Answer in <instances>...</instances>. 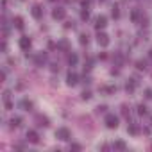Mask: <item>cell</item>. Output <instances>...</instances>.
I'll return each instance as SVG.
<instances>
[{
    "instance_id": "1",
    "label": "cell",
    "mask_w": 152,
    "mask_h": 152,
    "mask_svg": "<svg viewBox=\"0 0 152 152\" xmlns=\"http://www.w3.org/2000/svg\"><path fill=\"white\" fill-rule=\"evenodd\" d=\"M104 124H106L109 129H116V127H118V116L113 115V113H107L106 118H104Z\"/></svg>"
},
{
    "instance_id": "2",
    "label": "cell",
    "mask_w": 152,
    "mask_h": 152,
    "mask_svg": "<svg viewBox=\"0 0 152 152\" xmlns=\"http://www.w3.org/2000/svg\"><path fill=\"white\" fill-rule=\"evenodd\" d=\"M56 138H59L61 141H68V140L72 138V132H70V129H66V127H59V129L56 131Z\"/></svg>"
},
{
    "instance_id": "3",
    "label": "cell",
    "mask_w": 152,
    "mask_h": 152,
    "mask_svg": "<svg viewBox=\"0 0 152 152\" xmlns=\"http://www.w3.org/2000/svg\"><path fill=\"white\" fill-rule=\"evenodd\" d=\"M79 83V75L75 73V72H68V75H66V84L68 86H75Z\"/></svg>"
},
{
    "instance_id": "4",
    "label": "cell",
    "mask_w": 152,
    "mask_h": 152,
    "mask_svg": "<svg viewBox=\"0 0 152 152\" xmlns=\"http://www.w3.org/2000/svg\"><path fill=\"white\" fill-rule=\"evenodd\" d=\"M106 25H107V18H106L104 15H100V16H97V18H95V29H97V31L104 29Z\"/></svg>"
},
{
    "instance_id": "5",
    "label": "cell",
    "mask_w": 152,
    "mask_h": 152,
    "mask_svg": "<svg viewBox=\"0 0 152 152\" xmlns=\"http://www.w3.org/2000/svg\"><path fill=\"white\" fill-rule=\"evenodd\" d=\"M97 43H99L100 47H107V45H109V36L104 34V32H99V34H97Z\"/></svg>"
},
{
    "instance_id": "6",
    "label": "cell",
    "mask_w": 152,
    "mask_h": 152,
    "mask_svg": "<svg viewBox=\"0 0 152 152\" xmlns=\"http://www.w3.org/2000/svg\"><path fill=\"white\" fill-rule=\"evenodd\" d=\"M18 43H20V48H22V50H29V48H31V45H32V41H31V38H29V36H22Z\"/></svg>"
},
{
    "instance_id": "7",
    "label": "cell",
    "mask_w": 152,
    "mask_h": 152,
    "mask_svg": "<svg viewBox=\"0 0 152 152\" xmlns=\"http://www.w3.org/2000/svg\"><path fill=\"white\" fill-rule=\"evenodd\" d=\"M31 13H32V16H34L36 20H39V18L43 16V7H41L39 4H34L32 9H31Z\"/></svg>"
},
{
    "instance_id": "8",
    "label": "cell",
    "mask_w": 152,
    "mask_h": 152,
    "mask_svg": "<svg viewBox=\"0 0 152 152\" xmlns=\"http://www.w3.org/2000/svg\"><path fill=\"white\" fill-rule=\"evenodd\" d=\"M64 16H66V11H64L63 7H56V9L52 11V18H54V20H63Z\"/></svg>"
},
{
    "instance_id": "9",
    "label": "cell",
    "mask_w": 152,
    "mask_h": 152,
    "mask_svg": "<svg viewBox=\"0 0 152 152\" xmlns=\"http://www.w3.org/2000/svg\"><path fill=\"white\" fill-rule=\"evenodd\" d=\"M22 124H23V118L22 116H13L9 120V127L11 129H18V127H22Z\"/></svg>"
},
{
    "instance_id": "10",
    "label": "cell",
    "mask_w": 152,
    "mask_h": 152,
    "mask_svg": "<svg viewBox=\"0 0 152 152\" xmlns=\"http://www.w3.org/2000/svg\"><path fill=\"white\" fill-rule=\"evenodd\" d=\"M27 141L29 143H39V134L36 131H27Z\"/></svg>"
},
{
    "instance_id": "11",
    "label": "cell",
    "mask_w": 152,
    "mask_h": 152,
    "mask_svg": "<svg viewBox=\"0 0 152 152\" xmlns=\"http://www.w3.org/2000/svg\"><path fill=\"white\" fill-rule=\"evenodd\" d=\"M34 63H36V66H43V64L47 63V54H45V52H39V54L34 57Z\"/></svg>"
},
{
    "instance_id": "12",
    "label": "cell",
    "mask_w": 152,
    "mask_h": 152,
    "mask_svg": "<svg viewBox=\"0 0 152 152\" xmlns=\"http://www.w3.org/2000/svg\"><path fill=\"white\" fill-rule=\"evenodd\" d=\"M143 18V13L141 11H138V9H134L132 13H131V20L134 22V23H140V20Z\"/></svg>"
},
{
    "instance_id": "13",
    "label": "cell",
    "mask_w": 152,
    "mask_h": 152,
    "mask_svg": "<svg viewBox=\"0 0 152 152\" xmlns=\"http://www.w3.org/2000/svg\"><path fill=\"white\" fill-rule=\"evenodd\" d=\"M136 83H138L136 79L127 81V83H125V91H127V93H132V91H134V88H136Z\"/></svg>"
},
{
    "instance_id": "14",
    "label": "cell",
    "mask_w": 152,
    "mask_h": 152,
    "mask_svg": "<svg viewBox=\"0 0 152 152\" xmlns=\"http://www.w3.org/2000/svg\"><path fill=\"white\" fill-rule=\"evenodd\" d=\"M20 107H22L23 111H31V109H32V102L27 100V99H23V100H20Z\"/></svg>"
},
{
    "instance_id": "15",
    "label": "cell",
    "mask_w": 152,
    "mask_h": 152,
    "mask_svg": "<svg viewBox=\"0 0 152 152\" xmlns=\"http://www.w3.org/2000/svg\"><path fill=\"white\" fill-rule=\"evenodd\" d=\"M36 122H38V125H39V127H48V118H47V116L38 115V116H36Z\"/></svg>"
},
{
    "instance_id": "16",
    "label": "cell",
    "mask_w": 152,
    "mask_h": 152,
    "mask_svg": "<svg viewBox=\"0 0 152 152\" xmlns=\"http://www.w3.org/2000/svg\"><path fill=\"white\" fill-rule=\"evenodd\" d=\"M13 25L22 31V29H23V18H22V16H15V18H13Z\"/></svg>"
},
{
    "instance_id": "17",
    "label": "cell",
    "mask_w": 152,
    "mask_h": 152,
    "mask_svg": "<svg viewBox=\"0 0 152 152\" xmlns=\"http://www.w3.org/2000/svg\"><path fill=\"white\" fill-rule=\"evenodd\" d=\"M127 131H129V134H138V132H140V127H138L136 124H129Z\"/></svg>"
},
{
    "instance_id": "18",
    "label": "cell",
    "mask_w": 152,
    "mask_h": 152,
    "mask_svg": "<svg viewBox=\"0 0 152 152\" xmlns=\"http://www.w3.org/2000/svg\"><path fill=\"white\" fill-rule=\"evenodd\" d=\"M113 147H115V148H118V150H125V148H127V145H125V143H124L122 140H116Z\"/></svg>"
},
{
    "instance_id": "19",
    "label": "cell",
    "mask_w": 152,
    "mask_h": 152,
    "mask_svg": "<svg viewBox=\"0 0 152 152\" xmlns=\"http://www.w3.org/2000/svg\"><path fill=\"white\" fill-rule=\"evenodd\" d=\"M57 48H61V50H68V48H70V45H68V41H66V39H61V41L57 43Z\"/></svg>"
},
{
    "instance_id": "20",
    "label": "cell",
    "mask_w": 152,
    "mask_h": 152,
    "mask_svg": "<svg viewBox=\"0 0 152 152\" xmlns=\"http://www.w3.org/2000/svg\"><path fill=\"white\" fill-rule=\"evenodd\" d=\"M136 111H138V115H147V113H148V109H147V106H143V104H138V107H136Z\"/></svg>"
},
{
    "instance_id": "21",
    "label": "cell",
    "mask_w": 152,
    "mask_h": 152,
    "mask_svg": "<svg viewBox=\"0 0 152 152\" xmlns=\"http://www.w3.org/2000/svg\"><path fill=\"white\" fill-rule=\"evenodd\" d=\"M77 61H79V57L75 54H68V63L70 64H77Z\"/></svg>"
},
{
    "instance_id": "22",
    "label": "cell",
    "mask_w": 152,
    "mask_h": 152,
    "mask_svg": "<svg viewBox=\"0 0 152 152\" xmlns=\"http://www.w3.org/2000/svg\"><path fill=\"white\" fill-rule=\"evenodd\" d=\"M88 41H90L88 34H81V36H79V43H81V45H88Z\"/></svg>"
},
{
    "instance_id": "23",
    "label": "cell",
    "mask_w": 152,
    "mask_h": 152,
    "mask_svg": "<svg viewBox=\"0 0 152 152\" xmlns=\"http://www.w3.org/2000/svg\"><path fill=\"white\" fill-rule=\"evenodd\" d=\"M102 91H104V93H115V91H116V86H104Z\"/></svg>"
},
{
    "instance_id": "24",
    "label": "cell",
    "mask_w": 152,
    "mask_h": 152,
    "mask_svg": "<svg viewBox=\"0 0 152 152\" xmlns=\"http://www.w3.org/2000/svg\"><path fill=\"white\" fill-rule=\"evenodd\" d=\"M111 15H113V18H118V16H120V9H118V6H113Z\"/></svg>"
},
{
    "instance_id": "25",
    "label": "cell",
    "mask_w": 152,
    "mask_h": 152,
    "mask_svg": "<svg viewBox=\"0 0 152 152\" xmlns=\"http://www.w3.org/2000/svg\"><path fill=\"white\" fill-rule=\"evenodd\" d=\"M2 99H4V104L11 102V91H7V90H6V91H4V97H2Z\"/></svg>"
},
{
    "instance_id": "26",
    "label": "cell",
    "mask_w": 152,
    "mask_h": 152,
    "mask_svg": "<svg viewBox=\"0 0 152 152\" xmlns=\"http://www.w3.org/2000/svg\"><path fill=\"white\" fill-rule=\"evenodd\" d=\"M81 18L86 22V20L90 18V11H88V9H83V11H81Z\"/></svg>"
},
{
    "instance_id": "27",
    "label": "cell",
    "mask_w": 152,
    "mask_h": 152,
    "mask_svg": "<svg viewBox=\"0 0 152 152\" xmlns=\"http://www.w3.org/2000/svg\"><path fill=\"white\" fill-rule=\"evenodd\" d=\"M136 68L138 70H145L147 68V63L145 61H136Z\"/></svg>"
},
{
    "instance_id": "28",
    "label": "cell",
    "mask_w": 152,
    "mask_h": 152,
    "mask_svg": "<svg viewBox=\"0 0 152 152\" xmlns=\"http://www.w3.org/2000/svg\"><path fill=\"white\" fill-rule=\"evenodd\" d=\"M81 97H83V100H90V99H91V91H88V90H86V91H83V95H81Z\"/></svg>"
},
{
    "instance_id": "29",
    "label": "cell",
    "mask_w": 152,
    "mask_h": 152,
    "mask_svg": "<svg viewBox=\"0 0 152 152\" xmlns=\"http://www.w3.org/2000/svg\"><path fill=\"white\" fill-rule=\"evenodd\" d=\"M122 115H124V116H127V118H129V115H131V111H129V107H127L125 104L122 106Z\"/></svg>"
},
{
    "instance_id": "30",
    "label": "cell",
    "mask_w": 152,
    "mask_h": 152,
    "mask_svg": "<svg viewBox=\"0 0 152 152\" xmlns=\"http://www.w3.org/2000/svg\"><path fill=\"white\" fill-rule=\"evenodd\" d=\"M145 99H148V100L152 99V90H148V88L145 90Z\"/></svg>"
},
{
    "instance_id": "31",
    "label": "cell",
    "mask_w": 152,
    "mask_h": 152,
    "mask_svg": "<svg viewBox=\"0 0 152 152\" xmlns=\"http://www.w3.org/2000/svg\"><path fill=\"white\" fill-rule=\"evenodd\" d=\"M70 148H72V150H81V145H79V143H72Z\"/></svg>"
},
{
    "instance_id": "32",
    "label": "cell",
    "mask_w": 152,
    "mask_h": 152,
    "mask_svg": "<svg viewBox=\"0 0 152 152\" xmlns=\"http://www.w3.org/2000/svg\"><path fill=\"white\" fill-rule=\"evenodd\" d=\"M64 29H73V22H66L64 23Z\"/></svg>"
},
{
    "instance_id": "33",
    "label": "cell",
    "mask_w": 152,
    "mask_h": 152,
    "mask_svg": "<svg viewBox=\"0 0 152 152\" xmlns=\"http://www.w3.org/2000/svg\"><path fill=\"white\" fill-rule=\"evenodd\" d=\"M106 109H107L106 106H99V107H97V111H99V113H106Z\"/></svg>"
},
{
    "instance_id": "34",
    "label": "cell",
    "mask_w": 152,
    "mask_h": 152,
    "mask_svg": "<svg viewBox=\"0 0 152 152\" xmlns=\"http://www.w3.org/2000/svg\"><path fill=\"white\" fill-rule=\"evenodd\" d=\"M52 72H59V66L57 64H52Z\"/></svg>"
},
{
    "instance_id": "35",
    "label": "cell",
    "mask_w": 152,
    "mask_h": 152,
    "mask_svg": "<svg viewBox=\"0 0 152 152\" xmlns=\"http://www.w3.org/2000/svg\"><path fill=\"white\" fill-rule=\"evenodd\" d=\"M81 2H83L84 6H90V4H91V0H81Z\"/></svg>"
},
{
    "instance_id": "36",
    "label": "cell",
    "mask_w": 152,
    "mask_h": 152,
    "mask_svg": "<svg viewBox=\"0 0 152 152\" xmlns=\"http://www.w3.org/2000/svg\"><path fill=\"white\" fill-rule=\"evenodd\" d=\"M50 2H56V0H50Z\"/></svg>"
},
{
    "instance_id": "37",
    "label": "cell",
    "mask_w": 152,
    "mask_h": 152,
    "mask_svg": "<svg viewBox=\"0 0 152 152\" xmlns=\"http://www.w3.org/2000/svg\"><path fill=\"white\" fill-rule=\"evenodd\" d=\"M100 2H104V0H100Z\"/></svg>"
}]
</instances>
